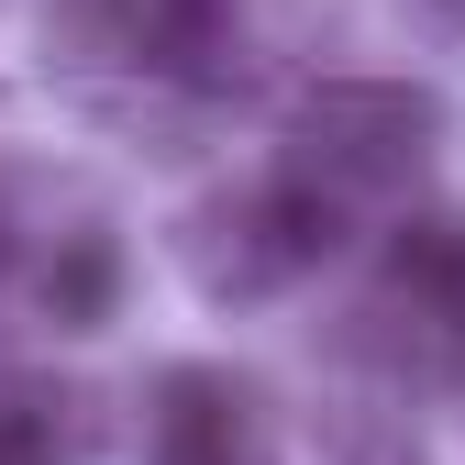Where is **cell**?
<instances>
[{"instance_id":"1","label":"cell","mask_w":465,"mask_h":465,"mask_svg":"<svg viewBox=\"0 0 465 465\" xmlns=\"http://www.w3.org/2000/svg\"><path fill=\"white\" fill-rule=\"evenodd\" d=\"M366 232V211L343 200L322 166H300V155H266V166H244V178H222L211 200H189L178 211V266H189V288L200 300H222V311H255V300H288V288H311L343 244Z\"/></svg>"},{"instance_id":"2","label":"cell","mask_w":465,"mask_h":465,"mask_svg":"<svg viewBox=\"0 0 465 465\" xmlns=\"http://www.w3.org/2000/svg\"><path fill=\"white\" fill-rule=\"evenodd\" d=\"M332 343L388 399H454L465 388V211L377 222V255H366L355 288H343Z\"/></svg>"},{"instance_id":"3","label":"cell","mask_w":465,"mask_h":465,"mask_svg":"<svg viewBox=\"0 0 465 465\" xmlns=\"http://www.w3.org/2000/svg\"><path fill=\"white\" fill-rule=\"evenodd\" d=\"M443 134H454V100L421 89V78H322V89L288 100V123H277V144L300 166H322L355 211H388L443 155Z\"/></svg>"},{"instance_id":"4","label":"cell","mask_w":465,"mask_h":465,"mask_svg":"<svg viewBox=\"0 0 465 465\" xmlns=\"http://www.w3.org/2000/svg\"><path fill=\"white\" fill-rule=\"evenodd\" d=\"M144 465H288L266 388L232 366H166L144 388Z\"/></svg>"},{"instance_id":"5","label":"cell","mask_w":465,"mask_h":465,"mask_svg":"<svg viewBox=\"0 0 465 465\" xmlns=\"http://www.w3.org/2000/svg\"><path fill=\"white\" fill-rule=\"evenodd\" d=\"M111 399L55 366H0V465H100Z\"/></svg>"},{"instance_id":"6","label":"cell","mask_w":465,"mask_h":465,"mask_svg":"<svg viewBox=\"0 0 465 465\" xmlns=\"http://www.w3.org/2000/svg\"><path fill=\"white\" fill-rule=\"evenodd\" d=\"M144 67L189 89H232V0H144Z\"/></svg>"},{"instance_id":"7","label":"cell","mask_w":465,"mask_h":465,"mask_svg":"<svg viewBox=\"0 0 465 465\" xmlns=\"http://www.w3.org/2000/svg\"><path fill=\"white\" fill-rule=\"evenodd\" d=\"M322 465H432V454H421V432L399 411H343L332 443H322Z\"/></svg>"},{"instance_id":"8","label":"cell","mask_w":465,"mask_h":465,"mask_svg":"<svg viewBox=\"0 0 465 465\" xmlns=\"http://www.w3.org/2000/svg\"><path fill=\"white\" fill-rule=\"evenodd\" d=\"M55 23H67L78 67H89V55H134V67H144V0H55Z\"/></svg>"},{"instance_id":"9","label":"cell","mask_w":465,"mask_h":465,"mask_svg":"<svg viewBox=\"0 0 465 465\" xmlns=\"http://www.w3.org/2000/svg\"><path fill=\"white\" fill-rule=\"evenodd\" d=\"M399 12H411L421 34H465V0H399Z\"/></svg>"},{"instance_id":"10","label":"cell","mask_w":465,"mask_h":465,"mask_svg":"<svg viewBox=\"0 0 465 465\" xmlns=\"http://www.w3.org/2000/svg\"><path fill=\"white\" fill-rule=\"evenodd\" d=\"M23 255V222H12V189H0V266Z\"/></svg>"}]
</instances>
